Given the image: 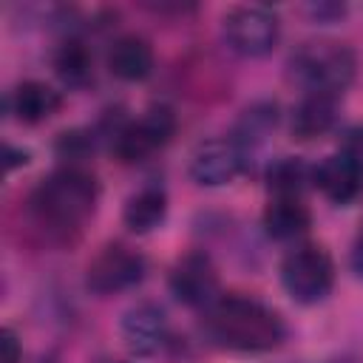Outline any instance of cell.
Segmentation results:
<instances>
[{"mask_svg": "<svg viewBox=\"0 0 363 363\" xmlns=\"http://www.w3.org/2000/svg\"><path fill=\"white\" fill-rule=\"evenodd\" d=\"M0 349H3V363H20L23 360V346H20L17 335H14V329H3Z\"/></svg>", "mask_w": 363, "mask_h": 363, "instance_id": "obj_21", "label": "cell"}, {"mask_svg": "<svg viewBox=\"0 0 363 363\" xmlns=\"http://www.w3.org/2000/svg\"><path fill=\"white\" fill-rule=\"evenodd\" d=\"M349 267H352V272H354L357 278H363V227H360V233H357L354 241H352V250H349Z\"/></svg>", "mask_w": 363, "mask_h": 363, "instance_id": "obj_22", "label": "cell"}, {"mask_svg": "<svg viewBox=\"0 0 363 363\" xmlns=\"http://www.w3.org/2000/svg\"><path fill=\"white\" fill-rule=\"evenodd\" d=\"M264 233L275 241H292L303 235L312 227V213L303 204V199H289V196H272L261 213Z\"/></svg>", "mask_w": 363, "mask_h": 363, "instance_id": "obj_14", "label": "cell"}, {"mask_svg": "<svg viewBox=\"0 0 363 363\" xmlns=\"http://www.w3.org/2000/svg\"><path fill=\"white\" fill-rule=\"evenodd\" d=\"M221 37L233 54L258 60L278 45L281 20L269 6H258V3L233 6L221 20Z\"/></svg>", "mask_w": 363, "mask_h": 363, "instance_id": "obj_5", "label": "cell"}, {"mask_svg": "<svg viewBox=\"0 0 363 363\" xmlns=\"http://www.w3.org/2000/svg\"><path fill=\"white\" fill-rule=\"evenodd\" d=\"M247 153L233 139H204L193 147L187 162V176L199 187H224L241 176Z\"/></svg>", "mask_w": 363, "mask_h": 363, "instance_id": "obj_9", "label": "cell"}, {"mask_svg": "<svg viewBox=\"0 0 363 363\" xmlns=\"http://www.w3.org/2000/svg\"><path fill=\"white\" fill-rule=\"evenodd\" d=\"M105 65L122 82H142L153 71V48L139 34H122L111 43Z\"/></svg>", "mask_w": 363, "mask_h": 363, "instance_id": "obj_13", "label": "cell"}, {"mask_svg": "<svg viewBox=\"0 0 363 363\" xmlns=\"http://www.w3.org/2000/svg\"><path fill=\"white\" fill-rule=\"evenodd\" d=\"M281 284L301 306L320 303L335 286V261L318 244H301L281 261Z\"/></svg>", "mask_w": 363, "mask_h": 363, "instance_id": "obj_4", "label": "cell"}, {"mask_svg": "<svg viewBox=\"0 0 363 363\" xmlns=\"http://www.w3.org/2000/svg\"><path fill=\"white\" fill-rule=\"evenodd\" d=\"M264 179H267L269 199H272V196L301 199L303 190L312 184V167H309L303 159H298V156H281V159L269 162Z\"/></svg>", "mask_w": 363, "mask_h": 363, "instance_id": "obj_18", "label": "cell"}, {"mask_svg": "<svg viewBox=\"0 0 363 363\" xmlns=\"http://www.w3.org/2000/svg\"><path fill=\"white\" fill-rule=\"evenodd\" d=\"M60 105H62L60 91L40 79H23L6 96L9 113L23 125H40V122L51 119L60 111Z\"/></svg>", "mask_w": 363, "mask_h": 363, "instance_id": "obj_12", "label": "cell"}, {"mask_svg": "<svg viewBox=\"0 0 363 363\" xmlns=\"http://www.w3.org/2000/svg\"><path fill=\"white\" fill-rule=\"evenodd\" d=\"M6 153H9V162H6V164H9V170H14L17 164H26V162H28V153H26V150L14 153V147H11V145H6Z\"/></svg>", "mask_w": 363, "mask_h": 363, "instance_id": "obj_23", "label": "cell"}, {"mask_svg": "<svg viewBox=\"0 0 363 363\" xmlns=\"http://www.w3.org/2000/svg\"><path fill=\"white\" fill-rule=\"evenodd\" d=\"M289 74L306 94L337 99L357 74V57L346 43L306 40L289 54Z\"/></svg>", "mask_w": 363, "mask_h": 363, "instance_id": "obj_3", "label": "cell"}, {"mask_svg": "<svg viewBox=\"0 0 363 363\" xmlns=\"http://www.w3.org/2000/svg\"><path fill=\"white\" fill-rule=\"evenodd\" d=\"M176 133V113L167 105H150L139 119L113 133V156L122 164H139L170 142Z\"/></svg>", "mask_w": 363, "mask_h": 363, "instance_id": "obj_6", "label": "cell"}, {"mask_svg": "<svg viewBox=\"0 0 363 363\" xmlns=\"http://www.w3.org/2000/svg\"><path fill=\"white\" fill-rule=\"evenodd\" d=\"M337 119V99L323 94H306L292 111V136L301 142L318 139L332 130Z\"/></svg>", "mask_w": 363, "mask_h": 363, "instance_id": "obj_16", "label": "cell"}, {"mask_svg": "<svg viewBox=\"0 0 363 363\" xmlns=\"http://www.w3.org/2000/svg\"><path fill=\"white\" fill-rule=\"evenodd\" d=\"M164 218H167V193L159 184L139 187L133 196H128V201L122 207V221L136 235L153 233L156 227L164 224Z\"/></svg>", "mask_w": 363, "mask_h": 363, "instance_id": "obj_15", "label": "cell"}, {"mask_svg": "<svg viewBox=\"0 0 363 363\" xmlns=\"http://www.w3.org/2000/svg\"><path fill=\"white\" fill-rule=\"evenodd\" d=\"M54 74L68 88H85L94 79V57L88 45L77 37H68L54 51Z\"/></svg>", "mask_w": 363, "mask_h": 363, "instance_id": "obj_17", "label": "cell"}, {"mask_svg": "<svg viewBox=\"0 0 363 363\" xmlns=\"http://www.w3.org/2000/svg\"><path fill=\"white\" fill-rule=\"evenodd\" d=\"M147 272L145 255L128 244H105L85 267V286L94 295H119L142 284Z\"/></svg>", "mask_w": 363, "mask_h": 363, "instance_id": "obj_7", "label": "cell"}, {"mask_svg": "<svg viewBox=\"0 0 363 363\" xmlns=\"http://www.w3.org/2000/svg\"><path fill=\"white\" fill-rule=\"evenodd\" d=\"M204 329L216 346L244 354L272 352L286 337L284 318L272 306L247 295H221L204 309Z\"/></svg>", "mask_w": 363, "mask_h": 363, "instance_id": "obj_1", "label": "cell"}, {"mask_svg": "<svg viewBox=\"0 0 363 363\" xmlns=\"http://www.w3.org/2000/svg\"><path fill=\"white\" fill-rule=\"evenodd\" d=\"M119 337L125 349L136 357H153L167 343V318L162 306L142 301L130 306L119 320Z\"/></svg>", "mask_w": 363, "mask_h": 363, "instance_id": "obj_10", "label": "cell"}, {"mask_svg": "<svg viewBox=\"0 0 363 363\" xmlns=\"http://www.w3.org/2000/svg\"><path fill=\"white\" fill-rule=\"evenodd\" d=\"M275 119H278V113H275V105H269V102H261V105L247 108L244 116H241V122H238V128H235L233 142L247 153V147L264 142L272 133Z\"/></svg>", "mask_w": 363, "mask_h": 363, "instance_id": "obj_19", "label": "cell"}, {"mask_svg": "<svg viewBox=\"0 0 363 363\" xmlns=\"http://www.w3.org/2000/svg\"><path fill=\"white\" fill-rule=\"evenodd\" d=\"M340 153L363 173V125L346 130V136H343V150H340Z\"/></svg>", "mask_w": 363, "mask_h": 363, "instance_id": "obj_20", "label": "cell"}, {"mask_svg": "<svg viewBox=\"0 0 363 363\" xmlns=\"http://www.w3.org/2000/svg\"><path fill=\"white\" fill-rule=\"evenodd\" d=\"M167 286L179 303L193 306V309H210L221 298L218 295V269H216L213 258L199 250L182 255L173 264V269L167 275Z\"/></svg>", "mask_w": 363, "mask_h": 363, "instance_id": "obj_8", "label": "cell"}, {"mask_svg": "<svg viewBox=\"0 0 363 363\" xmlns=\"http://www.w3.org/2000/svg\"><path fill=\"white\" fill-rule=\"evenodd\" d=\"M99 201V184L91 170L79 164H65L48 173L31 193V213L37 224L68 233L79 230L96 210Z\"/></svg>", "mask_w": 363, "mask_h": 363, "instance_id": "obj_2", "label": "cell"}, {"mask_svg": "<svg viewBox=\"0 0 363 363\" xmlns=\"http://www.w3.org/2000/svg\"><path fill=\"white\" fill-rule=\"evenodd\" d=\"M312 184L332 204L346 207V204L360 199V193H363V173L343 153H332V156L320 159L312 167Z\"/></svg>", "mask_w": 363, "mask_h": 363, "instance_id": "obj_11", "label": "cell"}]
</instances>
